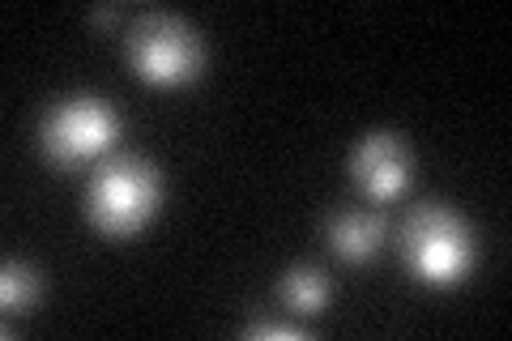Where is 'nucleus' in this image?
I'll list each match as a JSON object with an SVG mask.
<instances>
[{
	"instance_id": "obj_1",
	"label": "nucleus",
	"mask_w": 512,
	"mask_h": 341,
	"mask_svg": "<svg viewBox=\"0 0 512 341\" xmlns=\"http://www.w3.org/2000/svg\"><path fill=\"white\" fill-rule=\"evenodd\" d=\"M158 197H163L158 167L133 154H111L90 171L86 214L94 222V231H103L111 239H128L158 214Z\"/></svg>"
},
{
	"instance_id": "obj_2",
	"label": "nucleus",
	"mask_w": 512,
	"mask_h": 341,
	"mask_svg": "<svg viewBox=\"0 0 512 341\" xmlns=\"http://www.w3.org/2000/svg\"><path fill=\"white\" fill-rule=\"evenodd\" d=\"M402 261L427 286H457L474 269V231L448 205H419L402 226Z\"/></svg>"
},
{
	"instance_id": "obj_3",
	"label": "nucleus",
	"mask_w": 512,
	"mask_h": 341,
	"mask_svg": "<svg viewBox=\"0 0 512 341\" xmlns=\"http://www.w3.org/2000/svg\"><path fill=\"white\" fill-rule=\"evenodd\" d=\"M128 60L150 86H184L201 73L205 47L192 22L175 13H146L128 30Z\"/></svg>"
},
{
	"instance_id": "obj_4",
	"label": "nucleus",
	"mask_w": 512,
	"mask_h": 341,
	"mask_svg": "<svg viewBox=\"0 0 512 341\" xmlns=\"http://www.w3.org/2000/svg\"><path fill=\"white\" fill-rule=\"evenodd\" d=\"M116 133H120L116 111H111L103 99H94V94L56 99L39 124L43 154L52 158L56 167H77V162L107 154L111 145H116Z\"/></svg>"
},
{
	"instance_id": "obj_5",
	"label": "nucleus",
	"mask_w": 512,
	"mask_h": 341,
	"mask_svg": "<svg viewBox=\"0 0 512 341\" xmlns=\"http://www.w3.org/2000/svg\"><path fill=\"white\" fill-rule=\"evenodd\" d=\"M350 171L372 201H393L410 184V150L397 133H367L350 154Z\"/></svg>"
},
{
	"instance_id": "obj_6",
	"label": "nucleus",
	"mask_w": 512,
	"mask_h": 341,
	"mask_svg": "<svg viewBox=\"0 0 512 341\" xmlns=\"http://www.w3.org/2000/svg\"><path fill=\"white\" fill-rule=\"evenodd\" d=\"M384 235H389V226H384V218L372 214V209H342V214L329 222L333 252L350 265L372 261V256L384 248Z\"/></svg>"
},
{
	"instance_id": "obj_7",
	"label": "nucleus",
	"mask_w": 512,
	"mask_h": 341,
	"mask_svg": "<svg viewBox=\"0 0 512 341\" xmlns=\"http://www.w3.org/2000/svg\"><path fill=\"white\" fill-rule=\"evenodd\" d=\"M278 295L286 303V312L316 316L320 307L329 303V278L312 265H295V269H286V278L278 282Z\"/></svg>"
},
{
	"instance_id": "obj_8",
	"label": "nucleus",
	"mask_w": 512,
	"mask_h": 341,
	"mask_svg": "<svg viewBox=\"0 0 512 341\" xmlns=\"http://www.w3.org/2000/svg\"><path fill=\"white\" fill-rule=\"evenodd\" d=\"M39 299V273L22 265V261H5V273H0V303H5L9 316L30 312Z\"/></svg>"
},
{
	"instance_id": "obj_9",
	"label": "nucleus",
	"mask_w": 512,
	"mask_h": 341,
	"mask_svg": "<svg viewBox=\"0 0 512 341\" xmlns=\"http://www.w3.org/2000/svg\"><path fill=\"white\" fill-rule=\"evenodd\" d=\"M248 337H303V329L299 324H291V320H252L248 329H244Z\"/></svg>"
},
{
	"instance_id": "obj_10",
	"label": "nucleus",
	"mask_w": 512,
	"mask_h": 341,
	"mask_svg": "<svg viewBox=\"0 0 512 341\" xmlns=\"http://www.w3.org/2000/svg\"><path fill=\"white\" fill-rule=\"evenodd\" d=\"M116 18H120V9H111V5H107V9H94V13H90V22H99V26H103V22H116Z\"/></svg>"
}]
</instances>
